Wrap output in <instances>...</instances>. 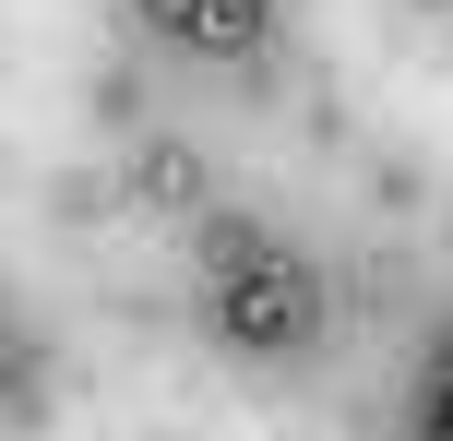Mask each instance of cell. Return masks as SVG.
Returning <instances> with one entry per match:
<instances>
[{
  "label": "cell",
  "instance_id": "obj_1",
  "mask_svg": "<svg viewBox=\"0 0 453 441\" xmlns=\"http://www.w3.org/2000/svg\"><path fill=\"white\" fill-rule=\"evenodd\" d=\"M203 251H215V334L239 358H298L322 334V299H311V275L287 251H263L250 227H215Z\"/></svg>",
  "mask_w": 453,
  "mask_h": 441
},
{
  "label": "cell",
  "instance_id": "obj_5",
  "mask_svg": "<svg viewBox=\"0 0 453 441\" xmlns=\"http://www.w3.org/2000/svg\"><path fill=\"white\" fill-rule=\"evenodd\" d=\"M430 441H453V406H430Z\"/></svg>",
  "mask_w": 453,
  "mask_h": 441
},
{
  "label": "cell",
  "instance_id": "obj_4",
  "mask_svg": "<svg viewBox=\"0 0 453 441\" xmlns=\"http://www.w3.org/2000/svg\"><path fill=\"white\" fill-rule=\"evenodd\" d=\"M143 12H156V24H167V36H180V12H191V0H143Z\"/></svg>",
  "mask_w": 453,
  "mask_h": 441
},
{
  "label": "cell",
  "instance_id": "obj_3",
  "mask_svg": "<svg viewBox=\"0 0 453 441\" xmlns=\"http://www.w3.org/2000/svg\"><path fill=\"white\" fill-rule=\"evenodd\" d=\"M143 191H156V203H191V156H180V143H156V156H143Z\"/></svg>",
  "mask_w": 453,
  "mask_h": 441
},
{
  "label": "cell",
  "instance_id": "obj_2",
  "mask_svg": "<svg viewBox=\"0 0 453 441\" xmlns=\"http://www.w3.org/2000/svg\"><path fill=\"white\" fill-rule=\"evenodd\" d=\"M263 24H274V0H191L180 36L191 48H263Z\"/></svg>",
  "mask_w": 453,
  "mask_h": 441
}]
</instances>
